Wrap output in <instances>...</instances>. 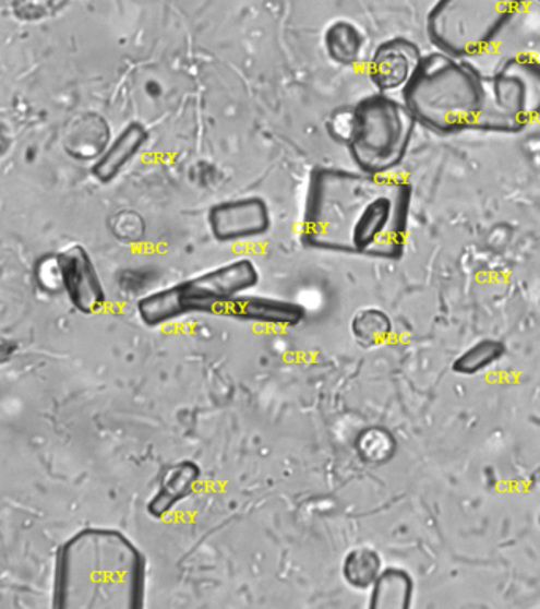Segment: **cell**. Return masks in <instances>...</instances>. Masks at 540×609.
Segmentation results:
<instances>
[{
    "instance_id": "obj_12",
    "label": "cell",
    "mask_w": 540,
    "mask_h": 609,
    "mask_svg": "<svg viewBox=\"0 0 540 609\" xmlns=\"http://www.w3.org/2000/svg\"><path fill=\"white\" fill-rule=\"evenodd\" d=\"M202 478V470L192 461H180L168 467L160 478L159 488L147 502V513L154 520H163L175 510L182 500L194 493Z\"/></svg>"
},
{
    "instance_id": "obj_17",
    "label": "cell",
    "mask_w": 540,
    "mask_h": 609,
    "mask_svg": "<svg viewBox=\"0 0 540 609\" xmlns=\"http://www.w3.org/2000/svg\"><path fill=\"white\" fill-rule=\"evenodd\" d=\"M359 451L363 458L370 462H384L392 456L395 450V441L391 433L381 429L364 430L359 439Z\"/></svg>"
},
{
    "instance_id": "obj_3",
    "label": "cell",
    "mask_w": 540,
    "mask_h": 609,
    "mask_svg": "<svg viewBox=\"0 0 540 609\" xmlns=\"http://www.w3.org/2000/svg\"><path fill=\"white\" fill-rule=\"evenodd\" d=\"M459 58L444 51L423 56L403 89L405 104L417 122L433 131H501L491 79Z\"/></svg>"
},
{
    "instance_id": "obj_11",
    "label": "cell",
    "mask_w": 540,
    "mask_h": 609,
    "mask_svg": "<svg viewBox=\"0 0 540 609\" xmlns=\"http://www.w3.org/2000/svg\"><path fill=\"white\" fill-rule=\"evenodd\" d=\"M213 317L273 325V327H295L307 318V310L300 303L273 297L241 294L235 299L217 304Z\"/></svg>"
},
{
    "instance_id": "obj_8",
    "label": "cell",
    "mask_w": 540,
    "mask_h": 609,
    "mask_svg": "<svg viewBox=\"0 0 540 609\" xmlns=\"http://www.w3.org/2000/svg\"><path fill=\"white\" fill-rule=\"evenodd\" d=\"M58 255L62 292L83 314H96L107 303V292L93 258L80 244L65 248Z\"/></svg>"
},
{
    "instance_id": "obj_2",
    "label": "cell",
    "mask_w": 540,
    "mask_h": 609,
    "mask_svg": "<svg viewBox=\"0 0 540 609\" xmlns=\"http://www.w3.org/2000/svg\"><path fill=\"white\" fill-rule=\"evenodd\" d=\"M146 594V560L124 534L84 528L61 546L55 608L136 609Z\"/></svg>"
},
{
    "instance_id": "obj_18",
    "label": "cell",
    "mask_w": 540,
    "mask_h": 609,
    "mask_svg": "<svg viewBox=\"0 0 540 609\" xmlns=\"http://www.w3.org/2000/svg\"><path fill=\"white\" fill-rule=\"evenodd\" d=\"M501 355V348L497 343L483 342L482 345L472 348L468 355L461 357L457 363V370L459 372H477V370H482L487 363L491 360L496 359Z\"/></svg>"
},
{
    "instance_id": "obj_15",
    "label": "cell",
    "mask_w": 540,
    "mask_h": 609,
    "mask_svg": "<svg viewBox=\"0 0 540 609\" xmlns=\"http://www.w3.org/2000/svg\"><path fill=\"white\" fill-rule=\"evenodd\" d=\"M379 569H381V562H379L376 552L368 548H360L349 552L344 560L343 572L350 586L367 589L376 583Z\"/></svg>"
},
{
    "instance_id": "obj_1",
    "label": "cell",
    "mask_w": 540,
    "mask_h": 609,
    "mask_svg": "<svg viewBox=\"0 0 540 609\" xmlns=\"http://www.w3.org/2000/svg\"><path fill=\"white\" fill-rule=\"evenodd\" d=\"M410 198L409 184L387 175L317 171L304 215L308 241L325 250L396 255L408 230Z\"/></svg>"
},
{
    "instance_id": "obj_9",
    "label": "cell",
    "mask_w": 540,
    "mask_h": 609,
    "mask_svg": "<svg viewBox=\"0 0 540 609\" xmlns=\"http://www.w3.org/2000/svg\"><path fill=\"white\" fill-rule=\"evenodd\" d=\"M209 229L220 243H238L265 236L272 226L268 205L261 198L217 203L209 212Z\"/></svg>"
},
{
    "instance_id": "obj_19",
    "label": "cell",
    "mask_w": 540,
    "mask_h": 609,
    "mask_svg": "<svg viewBox=\"0 0 540 609\" xmlns=\"http://www.w3.org/2000/svg\"><path fill=\"white\" fill-rule=\"evenodd\" d=\"M37 285L47 292H62L61 268L58 264V255H45L37 262L35 268Z\"/></svg>"
},
{
    "instance_id": "obj_10",
    "label": "cell",
    "mask_w": 540,
    "mask_h": 609,
    "mask_svg": "<svg viewBox=\"0 0 540 609\" xmlns=\"http://www.w3.org/2000/svg\"><path fill=\"white\" fill-rule=\"evenodd\" d=\"M422 59L420 48L409 38H391L379 45L371 58V83L381 93L405 89Z\"/></svg>"
},
{
    "instance_id": "obj_5",
    "label": "cell",
    "mask_w": 540,
    "mask_h": 609,
    "mask_svg": "<svg viewBox=\"0 0 540 609\" xmlns=\"http://www.w3.org/2000/svg\"><path fill=\"white\" fill-rule=\"evenodd\" d=\"M356 126L350 136V156L361 171L387 175L405 159L417 119L405 101L377 94L353 108Z\"/></svg>"
},
{
    "instance_id": "obj_6",
    "label": "cell",
    "mask_w": 540,
    "mask_h": 609,
    "mask_svg": "<svg viewBox=\"0 0 540 609\" xmlns=\"http://www.w3.org/2000/svg\"><path fill=\"white\" fill-rule=\"evenodd\" d=\"M526 0H437L427 21L440 51L454 56L480 52L496 40Z\"/></svg>"
},
{
    "instance_id": "obj_20",
    "label": "cell",
    "mask_w": 540,
    "mask_h": 609,
    "mask_svg": "<svg viewBox=\"0 0 540 609\" xmlns=\"http://www.w3.org/2000/svg\"><path fill=\"white\" fill-rule=\"evenodd\" d=\"M353 126H356L353 110L338 111L329 121V132L339 142L349 143L350 136L353 134Z\"/></svg>"
},
{
    "instance_id": "obj_4",
    "label": "cell",
    "mask_w": 540,
    "mask_h": 609,
    "mask_svg": "<svg viewBox=\"0 0 540 609\" xmlns=\"http://www.w3.org/2000/svg\"><path fill=\"white\" fill-rule=\"evenodd\" d=\"M259 279L261 275L251 259H237L143 297L136 311L149 327L170 324L195 313L213 314L217 304L248 294L259 285Z\"/></svg>"
},
{
    "instance_id": "obj_7",
    "label": "cell",
    "mask_w": 540,
    "mask_h": 609,
    "mask_svg": "<svg viewBox=\"0 0 540 609\" xmlns=\"http://www.w3.org/2000/svg\"><path fill=\"white\" fill-rule=\"evenodd\" d=\"M501 131L524 129L540 115V62L512 59L491 79Z\"/></svg>"
},
{
    "instance_id": "obj_13",
    "label": "cell",
    "mask_w": 540,
    "mask_h": 609,
    "mask_svg": "<svg viewBox=\"0 0 540 609\" xmlns=\"http://www.w3.org/2000/svg\"><path fill=\"white\" fill-rule=\"evenodd\" d=\"M146 128L140 122L125 126L113 142L108 145L93 166V175L100 183H110L132 163L133 157L142 152L147 142Z\"/></svg>"
},
{
    "instance_id": "obj_14",
    "label": "cell",
    "mask_w": 540,
    "mask_h": 609,
    "mask_svg": "<svg viewBox=\"0 0 540 609\" xmlns=\"http://www.w3.org/2000/svg\"><path fill=\"white\" fill-rule=\"evenodd\" d=\"M325 50L332 61L339 65H353L364 47V37L350 21L339 20L329 24L324 35Z\"/></svg>"
},
{
    "instance_id": "obj_16",
    "label": "cell",
    "mask_w": 540,
    "mask_h": 609,
    "mask_svg": "<svg viewBox=\"0 0 540 609\" xmlns=\"http://www.w3.org/2000/svg\"><path fill=\"white\" fill-rule=\"evenodd\" d=\"M391 329L387 314L374 308L361 310L352 321L353 337L363 346L382 345L391 334Z\"/></svg>"
}]
</instances>
